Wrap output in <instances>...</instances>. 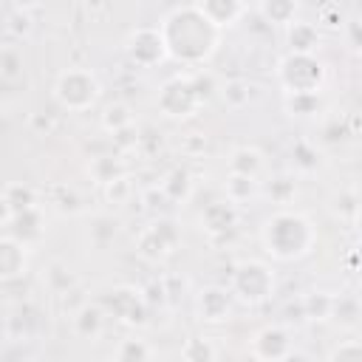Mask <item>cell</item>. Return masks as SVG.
I'll use <instances>...</instances> for the list:
<instances>
[{
	"instance_id": "cell-1",
	"label": "cell",
	"mask_w": 362,
	"mask_h": 362,
	"mask_svg": "<svg viewBox=\"0 0 362 362\" xmlns=\"http://www.w3.org/2000/svg\"><path fill=\"white\" fill-rule=\"evenodd\" d=\"M158 34L164 40L167 54H173L181 62H201L218 45V25L198 6L173 11Z\"/></svg>"
},
{
	"instance_id": "cell-2",
	"label": "cell",
	"mask_w": 362,
	"mask_h": 362,
	"mask_svg": "<svg viewBox=\"0 0 362 362\" xmlns=\"http://www.w3.org/2000/svg\"><path fill=\"white\" fill-rule=\"evenodd\" d=\"M263 240L269 246V252L280 260H291L308 252L311 240H314V229L303 215L294 212H277L274 218L266 221L263 229Z\"/></svg>"
},
{
	"instance_id": "cell-3",
	"label": "cell",
	"mask_w": 362,
	"mask_h": 362,
	"mask_svg": "<svg viewBox=\"0 0 362 362\" xmlns=\"http://www.w3.org/2000/svg\"><path fill=\"white\" fill-rule=\"evenodd\" d=\"M280 82L288 93H314L322 82V65L311 54H291L280 62Z\"/></svg>"
},
{
	"instance_id": "cell-4",
	"label": "cell",
	"mask_w": 362,
	"mask_h": 362,
	"mask_svg": "<svg viewBox=\"0 0 362 362\" xmlns=\"http://www.w3.org/2000/svg\"><path fill=\"white\" fill-rule=\"evenodd\" d=\"M96 96H99V82L90 71L74 68V71H65L57 82V99L71 110L90 107L96 102Z\"/></svg>"
},
{
	"instance_id": "cell-5",
	"label": "cell",
	"mask_w": 362,
	"mask_h": 362,
	"mask_svg": "<svg viewBox=\"0 0 362 362\" xmlns=\"http://www.w3.org/2000/svg\"><path fill=\"white\" fill-rule=\"evenodd\" d=\"M272 288H274V277H272V272L263 263H255L252 260V263H243L235 272V291L243 300H249V303L266 300L272 294Z\"/></svg>"
},
{
	"instance_id": "cell-6",
	"label": "cell",
	"mask_w": 362,
	"mask_h": 362,
	"mask_svg": "<svg viewBox=\"0 0 362 362\" xmlns=\"http://www.w3.org/2000/svg\"><path fill=\"white\" fill-rule=\"evenodd\" d=\"M130 57L141 65V59H144V51H150V57H153V62H158L164 54H167V48H164V40H161V34L158 31H153V28H141V31H136L133 37H130Z\"/></svg>"
},
{
	"instance_id": "cell-7",
	"label": "cell",
	"mask_w": 362,
	"mask_h": 362,
	"mask_svg": "<svg viewBox=\"0 0 362 362\" xmlns=\"http://www.w3.org/2000/svg\"><path fill=\"white\" fill-rule=\"evenodd\" d=\"M25 269V243L0 238V277H17Z\"/></svg>"
},
{
	"instance_id": "cell-8",
	"label": "cell",
	"mask_w": 362,
	"mask_h": 362,
	"mask_svg": "<svg viewBox=\"0 0 362 362\" xmlns=\"http://www.w3.org/2000/svg\"><path fill=\"white\" fill-rule=\"evenodd\" d=\"M198 8H201L218 28H221V25H232V23L240 17V11H243L240 0H204Z\"/></svg>"
},
{
	"instance_id": "cell-9",
	"label": "cell",
	"mask_w": 362,
	"mask_h": 362,
	"mask_svg": "<svg viewBox=\"0 0 362 362\" xmlns=\"http://www.w3.org/2000/svg\"><path fill=\"white\" fill-rule=\"evenodd\" d=\"M288 42H291V51H294V54H311L314 45L320 42V37H317V28H314V25H308V23H294V25L288 28Z\"/></svg>"
},
{
	"instance_id": "cell-10",
	"label": "cell",
	"mask_w": 362,
	"mask_h": 362,
	"mask_svg": "<svg viewBox=\"0 0 362 362\" xmlns=\"http://www.w3.org/2000/svg\"><path fill=\"white\" fill-rule=\"evenodd\" d=\"M201 223H204L206 229H212V232L229 229V226L235 223V209H232V204H226V201L212 204V206H209V209L201 215Z\"/></svg>"
},
{
	"instance_id": "cell-11",
	"label": "cell",
	"mask_w": 362,
	"mask_h": 362,
	"mask_svg": "<svg viewBox=\"0 0 362 362\" xmlns=\"http://www.w3.org/2000/svg\"><path fill=\"white\" fill-rule=\"evenodd\" d=\"M229 167H232V173L257 175V170H260V153H257V150H249V147H243V150H235V156H232Z\"/></svg>"
},
{
	"instance_id": "cell-12",
	"label": "cell",
	"mask_w": 362,
	"mask_h": 362,
	"mask_svg": "<svg viewBox=\"0 0 362 362\" xmlns=\"http://www.w3.org/2000/svg\"><path fill=\"white\" fill-rule=\"evenodd\" d=\"M297 11V0H263V14L272 23H291Z\"/></svg>"
},
{
	"instance_id": "cell-13",
	"label": "cell",
	"mask_w": 362,
	"mask_h": 362,
	"mask_svg": "<svg viewBox=\"0 0 362 362\" xmlns=\"http://www.w3.org/2000/svg\"><path fill=\"white\" fill-rule=\"evenodd\" d=\"M257 181L255 175H243V173H232L229 181H226V192H229V201H243L255 192Z\"/></svg>"
},
{
	"instance_id": "cell-14",
	"label": "cell",
	"mask_w": 362,
	"mask_h": 362,
	"mask_svg": "<svg viewBox=\"0 0 362 362\" xmlns=\"http://www.w3.org/2000/svg\"><path fill=\"white\" fill-rule=\"evenodd\" d=\"M201 294H204L201 303L209 305V308H206V320H221V317L226 314V294L218 291V288H206V291H201Z\"/></svg>"
},
{
	"instance_id": "cell-15",
	"label": "cell",
	"mask_w": 362,
	"mask_h": 362,
	"mask_svg": "<svg viewBox=\"0 0 362 362\" xmlns=\"http://www.w3.org/2000/svg\"><path fill=\"white\" fill-rule=\"evenodd\" d=\"M127 122H130V116H127V107H124V105H110V107H107V113H105V127L119 130V127L127 124Z\"/></svg>"
},
{
	"instance_id": "cell-16",
	"label": "cell",
	"mask_w": 362,
	"mask_h": 362,
	"mask_svg": "<svg viewBox=\"0 0 362 362\" xmlns=\"http://www.w3.org/2000/svg\"><path fill=\"white\" fill-rule=\"evenodd\" d=\"M17 68H20V57H17L14 51H3V54H0V74H3V76H14Z\"/></svg>"
},
{
	"instance_id": "cell-17",
	"label": "cell",
	"mask_w": 362,
	"mask_h": 362,
	"mask_svg": "<svg viewBox=\"0 0 362 362\" xmlns=\"http://www.w3.org/2000/svg\"><path fill=\"white\" fill-rule=\"evenodd\" d=\"M14 3H17V6H23V8H28V6H34L37 0H14Z\"/></svg>"
}]
</instances>
